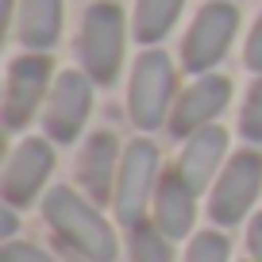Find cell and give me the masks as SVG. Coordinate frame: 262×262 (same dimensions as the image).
Segmentation results:
<instances>
[{"mask_svg":"<svg viewBox=\"0 0 262 262\" xmlns=\"http://www.w3.org/2000/svg\"><path fill=\"white\" fill-rule=\"evenodd\" d=\"M42 216H47V224L54 228V235L62 239L66 247H74L81 258H89V262H112L116 258L112 228H108L104 216H100L89 201H81L74 189H66V185L50 189V193L42 196Z\"/></svg>","mask_w":262,"mask_h":262,"instance_id":"1","label":"cell"},{"mask_svg":"<svg viewBox=\"0 0 262 262\" xmlns=\"http://www.w3.org/2000/svg\"><path fill=\"white\" fill-rule=\"evenodd\" d=\"M123 62V8L116 0H97L81 24V66L93 85H112Z\"/></svg>","mask_w":262,"mask_h":262,"instance_id":"2","label":"cell"},{"mask_svg":"<svg viewBox=\"0 0 262 262\" xmlns=\"http://www.w3.org/2000/svg\"><path fill=\"white\" fill-rule=\"evenodd\" d=\"M235 27H239L235 4H228V0H208L205 8L196 12L193 27H189L185 42H181V66L196 77L208 74V70L228 54L231 39H235Z\"/></svg>","mask_w":262,"mask_h":262,"instance_id":"3","label":"cell"},{"mask_svg":"<svg viewBox=\"0 0 262 262\" xmlns=\"http://www.w3.org/2000/svg\"><path fill=\"white\" fill-rule=\"evenodd\" d=\"M155 178H158V147L147 139L127 143V150L120 158V173H116V193H112V208L120 224H127V228L143 224Z\"/></svg>","mask_w":262,"mask_h":262,"instance_id":"4","label":"cell"},{"mask_svg":"<svg viewBox=\"0 0 262 262\" xmlns=\"http://www.w3.org/2000/svg\"><path fill=\"white\" fill-rule=\"evenodd\" d=\"M173 104V66L162 50H143L135 70H131V89H127V108L135 127L155 131L166 120Z\"/></svg>","mask_w":262,"mask_h":262,"instance_id":"5","label":"cell"},{"mask_svg":"<svg viewBox=\"0 0 262 262\" xmlns=\"http://www.w3.org/2000/svg\"><path fill=\"white\" fill-rule=\"evenodd\" d=\"M262 189V155L258 150H239L228 166H224L220 181H216L212 196H208V216L212 224H239L247 216V208L254 205V196Z\"/></svg>","mask_w":262,"mask_h":262,"instance_id":"6","label":"cell"},{"mask_svg":"<svg viewBox=\"0 0 262 262\" xmlns=\"http://www.w3.org/2000/svg\"><path fill=\"white\" fill-rule=\"evenodd\" d=\"M89 104H93V77L77 74V70H62V77L54 81L42 108V127L54 143H74L77 131L89 120Z\"/></svg>","mask_w":262,"mask_h":262,"instance_id":"7","label":"cell"},{"mask_svg":"<svg viewBox=\"0 0 262 262\" xmlns=\"http://www.w3.org/2000/svg\"><path fill=\"white\" fill-rule=\"evenodd\" d=\"M50 70H54L50 58L39 50H31V54L16 58L8 66V89H4V127L8 131H19L35 116V108L47 97Z\"/></svg>","mask_w":262,"mask_h":262,"instance_id":"8","label":"cell"},{"mask_svg":"<svg viewBox=\"0 0 262 262\" xmlns=\"http://www.w3.org/2000/svg\"><path fill=\"white\" fill-rule=\"evenodd\" d=\"M231 100V81L220 74H201L178 100H173V112H170V131L178 139H189L196 135L201 127L216 120L224 112V104Z\"/></svg>","mask_w":262,"mask_h":262,"instance_id":"9","label":"cell"},{"mask_svg":"<svg viewBox=\"0 0 262 262\" xmlns=\"http://www.w3.org/2000/svg\"><path fill=\"white\" fill-rule=\"evenodd\" d=\"M54 170V150L47 139H24L12 150L8 166H4V181H0V193H4V205L19 208L31 205L35 193L42 189V181Z\"/></svg>","mask_w":262,"mask_h":262,"instance_id":"10","label":"cell"},{"mask_svg":"<svg viewBox=\"0 0 262 262\" xmlns=\"http://www.w3.org/2000/svg\"><path fill=\"white\" fill-rule=\"evenodd\" d=\"M224 150H228V131H224L220 123H208V127H201L196 135H189L185 150H181V158H178L181 181H185L193 193H201V189L212 181Z\"/></svg>","mask_w":262,"mask_h":262,"instance_id":"11","label":"cell"},{"mask_svg":"<svg viewBox=\"0 0 262 262\" xmlns=\"http://www.w3.org/2000/svg\"><path fill=\"white\" fill-rule=\"evenodd\" d=\"M77 173H81L85 189L93 193V201H104V196H112V178L120 173V147H116V135H108V131H93L89 143H85L81 150V166H77Z\"/></svg>","mask_w":262,"mask_h":262,"instance_id":"12","label":"cell"},{"mask_svg":"<svg viewBox=\"0 0 262 262\" xmlns=\"http://www.w3.org/2000/svg\"><path fill=\"white\" fill-rule=\"evenodd\" d=\"M193 189L181 181V173H166L162 185H158V201H155V228L162 231L166 239H185V231L193 228V216H196V205H193Z\"/></svg>","mask_w":262,"mask_h":262,"instance_id":"13","label":"cell"},{"mask_svg":"<svg viewBox=\"0 0 262 262\" xmlns=\"http://www.w3.org/2000/svg\"><path fill=\"white\" fill-rule=\"evenodd\" d=\"M16 35L27 50H50L62 35V0H19Z\"/></svg>","mask_w":262,"mask_h":262,"instance_id":"14","label":"cell"},{"mask_svg":"<svg viewBox=\"0 0 262 262\" xmlns=\"http://www.w3.org/2000/svg\"><path fill=\"white\" fill-rule=\"evenodd\" d=\"M185 0H139L135 4V39L143 47H155L170 35L173 19H178Z\"/></svg>","mask_w":262,"mask_h":262,"instance_id":"15","label":"cell"},{"mask_svg":"<svg viewBox=\"0 0 262 262\" xmlns=\"http://www.w3.org/2000/svg\"><path fill=\"white\" fill-rule=\"evenodd\" d=\"M131 262H173L166 235L158 228H150V224L131 228Z\"/></svg>","mask_w":262,"mask_h":262,"instance_id":"16","label":"cell"},{"mask_svg":"<svg viewBox=\"0 0 262 262\" xmlns=\"http://www.w3.org/2000/svg\"><path fill=\"white\" fill-rule=\"evenodd\" d=\"M239 131H243V139L254 143V147L262 143V74H258V81L251 85V93H247V104H243V112H239Z\"/></svg>","mask_w":262,"mask_h":262,"instance_id":"17","label":"cell"},{"mask_svg":"<svg viewBox=\"0 0 262 262\" xmlns=\"http://www.w3.org/2000/svg\"><path fill=\"white\" fill-rule=\"evenodd\" d=\"M185 262H228V239L216 235V231H201V235H193Z\"/></svg>","mask_w":262,"mask_h":262,"instance_id":"18","label":"cell"},{"mask_svg":"<svg viewBox=\"0 0 262 262\" xmlns=\"http://www.w3.org/2000/svg\"><path fill=\"white\" fill-rule=\"evenodd\" d=\"M0 262H54V258L31 243H4L0 247Z\"/></svg>","mask_w":262,"mask_h":262,"instance_id":"19","label":"cell"},{"mask_svg":"<svg viewBox=\"0 0 262 262\" xmlns=\"http://www.w3.org/2000/svg\"><path fill=\"white\" fill-rule=\"evenodd\" d=\"M243 62H247V70H251V74H262V16H258V24H254L251 39H247Z\"/></svg>","mask_w":262,"mask_h":262,"instance_id":"20","label":"cell"},{"mask_svg":"<svg viewBox=\"0 0 262 262\" xmlns=\"http://www.w3.org/2000/svg\"><path fill=\"white\" fill-rule=\"evenodd\" d=\"M251 254H254V262H262V212L254 216V224H251Z\"/></svg>","mask_w":262,"mask_h":262,"instance_id":"21","label":"cell"},{"mask_svg":"<svg viewBox=\"0 0 262 262\" xmlns=\"http://www.w3.org/2000/svg\"><path fill=\"white\" fill-rule=\"evenodd\" d=\"M12 231H16V216H12V208H4V212H0V235L8 239Z\"/></svg>","mask_w":262,"mask_h":262,"instance_id":"22","label":"cell"}]
</instances>
